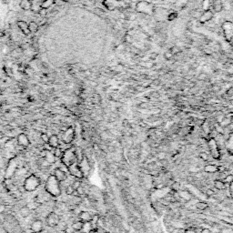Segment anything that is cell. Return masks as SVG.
<instances>
[{"instance_id":"cell-1","label":"cell","mask_w":233,"mask_h":233,"mask_svg":"<svg viewBox=\"0 0 233 233\" xmlns=\"http://www.w3.org/2000/svg\"><path fill=\"white\" fill-rule=\"evenodd\" d=\"M45 190L46 193L53 197H57L61 194V189H60V182L55 178L54 175H51L48 177L46 182Z\"/></svg>"},{"instance_id":"cell-2","label":"cell","mask_w":233,"mask_h":233,"mask_svg":"<svg viewBox=\"0 0 233 233\" xmlns=\"http://www.w3.org/2000/svg\"><path fill=\"white\" fill-rule=\"evenodd\" d=\"M61 161L67 168L76 162H78L77 159V155H76V149L69 148V149H66L63 152V155L61 157Z\"/></svg>"},{"instance_id":"cell-3","label":"cell","mask_w":233,"mask_h":233,"mask_svg":"<svg viewBox=\"0 0 233 233\" xmlns=\"http://www.w3.org/2000/svg\"><path fill=\"white\" fill-rule=\"evenodd\" d=\"M41 184V180L38 177H36V175L32 174L30 176H28L25 181H24V189L27 192H33L35 190H36V189L40 186Z\"/></svg>"},{"instance_id":"cell-4","label":"cell","mask_w":233,"mask_h":233,"mask_svg":"<svg viewBox=\"0 0 233 233\" xmlns=\"http://www.w3.org/2000/svg\"><path fill=\"white\" fill-rule=\"evenodd\" d=\"M207 146L210 151V155L213 159L219 160L221 159V148L217 142V140L214 138H210L207 140Z\"/></svg>"},{"instance_id":"cell-5","label":"cell","mask_w":233,"mask_h":233,"mask_svg":"<svg viewBox=\"0 0 233 233\" xmlns=\"http://www.w3.org/2000/svg\"><path fill=\"white\" fill-rule=\"evenodd\" d=\"M67 170H68V172H69L74 178H76V179L82 180V179L85 178L84 173H83V171H82V170H81V168H80L78 162H76V163L72 164L71 166L67 167Z\"/></svg>"},{"instance_id":"cell-6","label":"cell","mask_w":233,"mask_h":233,"mask_svg":"<svg viewBox=\"0 0 233 233\" xmlns=\"http://www.w3.org/2000/svg\"><path fill=\"white\" fill-rule=\"evenodd\" d=\"M59 221H60V220H59L58 215H57L56 212H54V211L49 212L48 215H47L46 218V225H47L48 227H51V228L57 227V226L59 224Z\"/></svg>"},{"instance_id":"cell-7","label":"cell","mask_w":233,"mask_h":233,"mask_svg":"<svg viewBox=\"0 0 233 233\" xmlns=\"http://www.w3.org/2000/svg\"><path fill=\"white\" fill-rule=\"evenodd\" d=\"M74 137H75V130L73 128H68L66 129L65 131V134L63 136V142L65 144H68V143H71L74 139Z\"/></svg>"},{"instance_id":"cell-8","label":"cell","mask_w":233,"mask_h":233,"mask_svg":"<svg viewBox=\"0 0 233 233\" xmlns=\"http://www.w3.org/2000/svg\"><path fill=\"white\" fill-rule=\"evenodd\" d=\"M55 178L61 183L63 181H65L67 179V171L64 170L62 168H57L55 170H54V174Z\"/></svg>"},{"instance_id":"cell-9","label":"cell","mask_w":233,"mask_h":233,"mask_svg":"<svg viewBox=\"0 0 233 233\" xmlns=\"http://www.w3.org/2000/svg\"><path fill=\"white\" fill-rule=\"evenodd\" d=\"M16 140H17L18 145L21 146V147H24V148L28 147L29 144H30L29 139H28V137H27L25 133H20V134L17 136Z\"/></svg>"},{"instance_id":"cell-10","label":"cell","mask_w":233,"mask_h":233,"mask_svg":"<svg viewBox=\"0 0 233 233\" xmlns=\"http://www.w3.org/2000/svg\"><path fill=\"white\" fill-rule=\"evenodd\" d=\"M220 165H215V164H207L203 167V171L208 174H215L219 172Z\"/></svg>"},{"instance_id":"cell-11","label":"cell","mask_w":233,"mask_h":233,"mask_svg":"<svg viewBox=\"0 0 233 233\" xmlns=\"http://www.w3.org/2000/svg\"><path fill=\"white\" fill-rule=\"evenodd\" d=\"M225 149L231 156H233V132L225 139Z\"/></svg>"},{"instance_id":"cell-12","label":"cell","mask_w":233,"mask_h":233,"mask_svg":"<svg viewBox=\"0 0 233 233\" xmlns=\"http://www.w3.org/2000/svg\"><path fill=\"white\" fill-rule=\"evenodd\" d=\"M30 229H31V231H32L33 232H41L42 230H43V222H42V221H40V220H35V221L32 222V224H31V226H30Z\"/></svg>"},{"instance_id":"cell-13","label":"cell","mask_w":233,"mask_h":233,"mask_svg":"<svg viewBox=\"0 0 233 233\" xmlns=\"http://www.w3.org/2000/svg\"><path fill=\"white\" fill-rule=\"evenodd\" d=\"M47 144H48L49 147L52 148V149L58 148L59 145H60V141H59L58 137H57V135H51V136H49V139H48Z\"/></svg>"},{"instance_id":"cell-14","label":"cell","mask_w":233,"mask_h":233,"mask_svg":"<svg viewBox=\"0 0 233 233\" xmlns=\"http://www.w3.org/2000/svg\"><path fill=\"white\" fill-rule=\"evenodd\" d=\"M17 26L19 27V29L22 31V33L26 36H28L30 34V30L28 27V24H26L25 21H18L17 22Z\"/></svg>"},{"instance_id":"cell-15","label":"cell","mask_w":233,"mask_h":233,"mask_svg":"<svg viewBox=\"0 0 233 233\" xmlns=\"http://www.w3.org/2000/svg\"><path fill=\"white\" fill-rule=\"evenodd\" d=\"M93 215L88 212V211H80L78 214V218L80 221H82L83 222H87V221H90L92 219Z\"/></svg>"},{"instance_id":"cell-16","label":"cell","mask_w":233,"mask_h":233,"mask_svg":"<svg viewBox=\"0 0 233 233\" xmlns=\"http://www.w3.org/2000/svg\"><path fill=\"white\" fill-rule=\"evenodd\" d=\"M228 184H226L222 180H214V187L217 190H224L226 188H228L229 186H227Z\"/></svg>"},{"instance_id":"cell-17","label":"cell","mask_w":233,"mask_h":233,"mask_svg":"<svg viewBox=\"0 0 233 233\" xmlns=\"http://www.w3.org/2000/svg\"><path fill=\"white\" fill-rule=\"evenodd\" d=\"M178 194L180 198V200H186V201H190L192 198V195L190 192H188L186 190H178Z\"/></svg>"},{"instance_id":"cell-18","label":"cell","mask_w":233,"mask_h":233,"mask_svg":"<svg viewBox=\"0 0 233 233\" xmlns=\"http://www.w3.org/2000/svg\"><path fill=\"white\" fill-rule=\"evenodd\" d=\"M195 209L200 211H205L209 209V204L207 202H204V201H199L195 204Z\"/></svg>"},{"instance_id":"cell-19","label":"cell","mask_w":233,"mask_h":233,"mask_svg":"<svg viewBox=\"0 0 233 233\" xmlns=\"http://www.w3.org/2000/svg\"><path fill=\"white\" fill-rule=\"evenodd\" d=\"M32 5L31 9L33 12H38L41 9V5H42V0H32Z\"/></svg>"},{"instance_id":"cell-20","label":"cell","mask_w":233,"mask_h":233,"mask_svg":"<svg viewBox=\"0 0 233 233\" xmlns=\"http://www.w3.org/2000/svg\"><path fill=\"white\" fill-rule=\"evenodd\" d=\"M31 5H32V2L30 0H21L20 1V7L23 10H29L31 9Z\"/></svg>"},{"instance_id":"cell-21","label":"cell","mask_w":233,"mask_h":233,"mask_svg":"<svg viewBox=\"0 0 233 233\" xmlns=\"http://www.w3.org/2000/svg\"><path fill=\"white\" fill-rule=\"evenodd\" d=\"M19 213H20V215L23 217V218H26V217H28L29 215H30V213H31V210L26 205V206H24V207H22L21 209H20V211H19Z\"/></svg>"},{"instance_id":"cell-22","label":"cell","mask_w":233,"mask_h":233,"mask_svg":"<svg viewBox=\"0 0 233 233\" xmlns=\"http://www.w3.org/2000/svg\"><path fill=\"white\" fill-rule=\"evenodd\" d=\"M43 159H44L48 164H52V163H54L55 160H56V157L54 156V154L48 152V150L46 151V156H45V158H43Z\"/></svg>"},{"instance_id":"cell-23","label":"cell","mask_w":233,"mask_h":233,"mask_svg":"<svg viewBox=\"0 0 233 233\" xmlns=\"http://www.w3.org/2000/svg\"><path fill=\"white\" fill-rule=\"evenodd\" d=\"M83 225H84V222L82 221H74L71 225V227L73 228L74 231H82V228H83Z\"/></svg>"},{"instance_id":"cell-24","label":"cell","mask_w":233,"mask_h":233,"mask_svg":"<svg viewBox=\"0 0 233 233\" xmlns=\"http://www.w3.org/2000/svg\"><path fill=\"white\" fill-rule=\"evenodd\" d=\"M93 230V227L91 225V222L90 221H87V222H84V225H83V228H82V232L83 233H89L91 231Z\"/></svg>"},{"instance_id":"cell-25","label":"cell","mask_w":233,"mask_h":233,"mask_svg":"<svg viewBox=\"0 0 233 233\" xmlns=\"http://www.w3.org/2000/svg\"><path fill=\"white\" fill-rule=\"evenodd\" d=\"M28 27H29L30 32H36V31L38 30V28H39V26H38L37 23L32 21V22H30V23L28 24Z\"/></svg>"},{"instance_id":"cell-26","label":"cell","mask_w":233,"mask_h":233,"mask_svg":"<svg viewBox=\"0 0 233 233\" xmlns=\"http://www.w3.org/2000/svg\"><path fill=\"white\" fill-rule=\"evenodd\" d=\"M55 3V0H45L42 2V5H41V8H49L51 7V5Z\"/></svg>"},{"instance_id":"cell-27","label":"cell","mask_w":233,"mask_h":233,"mask_svg":"<svg viewBox=\"0 0 233 233\" xmlns=\"http://www.w3.org/2000/svg\"><path fill=\"white\" fill-rule=\"evenodd\" d=\"M167 230H168V232L169 233H180V231H181V229L174 227L171 224L170 226H167Z\"/></svg>"},{"instance_id":"cell-28","label":"cell","mask_w":233,"mask_h":233,"mask_svg":"<svg viewBox=\"0 0 233 233\" xmlns=\"http://www.w3.org/2000/svg\"><path fill=\"white\" fill-rule=\"evenodd\" d=\"M22 54H23V49H22V48H15V49H14V50L12 51V53H11L12 57H15V58L21 57Z\"/></svg>"},{"instance_id":"cell-29","label":"cell","mask_w":233,"mask_h":233,"mask_svg":"<svg viewBox=\"0 0 233 233\" xmlns=\"http://www.w3.org/2000/svg\"><path fill=\"white\" fill-rule=\"evenodd\" d=\"M63 152H64V151L58 147V148L54 149L53 154H54V156H55L56 158H60V159H61V157H62V155H63Z\"/></svg>"},{"instance_id":"cell-30","label":"cell","mask_w":233,"mask_h":233,"mask_svg":"<svg viewBox=\"0 0 233 233\" xmlns=\"http://www.w3.org/2000/svg\"><path fill=\"white\" fill-rule=\"evenodd\" d=\"M223 181L226 183V184H228V185H230L231 182H233V174L231 173H230V174H228L226 177H225V179L223 180Z\"/></svg>"},{"instance_id":"cell-31","label":"cell","mask_w":233,"mask_h":233,"mask_svg":"<svg viewBox=\"0 0 233 233\" xmlns=\"http://www.w3.org/2000/svg\"><path fill=\"white\" fill-rule=\"evenodd\" d=\"M199 157H200V159H202L203 161H208L209 160V154L207 153V152H200V154H199Z\"/></svg>"},{"instance_id":"cell-32","label":"cell","mask_w":233,"mask_h":233,"mask_svg":"<svg viewBox=\"0 0 233 233\" xmlns=\"http://www.w3.org/2000/svg\"><path fill=\"white\" fill-rule=\"evenodd\" d=\"M74 191H75V190H74V188L72 187V185H68V186L66 188V194H67V195H72V194L74 193Z\"/></svg>"},{"instance_id":"cell-33","label":"cell","mask_w":233,"mask_h":233,"mask_svg":"<svg viewBox=\"0 0 233 233\" xmlns=\"http://www.w3.org/2000/svg\"><path fill=\"white\" fill-rule=\"evenodd\" d=\"M71 185H72V187L74 188V190H77L81 186V182H80L79 180H76L75 181H73V183H72Z\"/></svg>"},{"instance_id":"cell-34","label":"cell","mask_w":233,"mask_h":233,"mask_svg":"<svg viewBox=\"0 0 233 233\" xmlns=\"http://www.w3.org/2000/svg\"><path fill=\"white\" fill-rule=\"evenodd\" d=\"M38 203L36 202V201H33V202H30V203H28L26 206L30 209V210H35V209H36L37 207H38Z\"/></svg>"},{"instance_id":"cell-35","label":"cell","mask_w":233,"mask_h":233,"mask_svg":"<svg viewBox=\"0 0 233 233\" xmlns=\"http://www.w3.org/2000/svg\"><path fill=\"white\" fill-rule=\"evenodd\" d=\"M40 138H41V139L44 141V143H46V144H47L48 139H49V136H48L46 133H42V134L40 135Z\"/></svg>"},{"instance_id":"cell-36","label":"cell","mask_w":233,"mask_h":233,"mask_svg":"<svg viewBox=\"0 0 233 233\" xmlns=\"http://www.w3.org/2000/svg\"><path fill=\"white\" fill-rule=\"evenodd\" d=\"M206 195H207L208 198H212V197H214V195H215V191H214L212 189H208V190H206Z\"/></svg>"},{"instance_id":"cell-37","label":"cell","mask_w":233,"mask_h":233,"mask_svg":"<svg viewBox=\"0 0 233 233\" xmlns=\"http://www.w3.org/2000/svg\"><path fill=\"white\" fill-rule=\"evenodd\" d=\"M157 159H158L159 160H163V159H166V154H165L164 152H162V151H159V152H158V154H157Z\"/></svg>"},{"instance_id":"cell-38","label":"cell","mask_w":233,"mask_h":233,"mask_svg":"<svg viewBox=\"0 0 233 233\" xmlns=\"http://www.w3.org/2000/svg\"><path fill=\"white\" fill-rule=\"evenodd\" d=\"M228 190H229V193H230V198L233 200V182H231V183L229 185Z\"/></svg>"},{"instance_id":"cell-39","label":"cell","mask_w":233,"mask_h":233,"mask_svg":"<svg viewBox=\"0 0 233 233\" xmlns=\"http://www.w3.org/2000/svg\"><path fill=\"white\" fill-rule=\"evenodd\" d=\"M184 233H197V231L195 228L193 227H190V228H187L184 230Z\"/></svg>"},{"instance_id":"cell-40","label":"cell","mask_w":233,"mask_h":233,"mask_svg":"<svg viewBox=\"0 0 233 233\" xmlns=\"http://www.w3.org/2000/svg\"><path fill=\"white\" fill-rule=\"evenodd\" d=\"M38 14H39L41 16H46V14H47V9H46V8H41V9L38 11Z\"/></svg>"},{"instance_id":"cell-41","label":"cell","mask_w":233,"mask_h":233,"mask_svg":"<svg viewBox=\"0 0 233 233\" xmlns=\"http://www.w3.org/2000/svg\"><path fill=\"white\" fill-rule=\"evenodd\" d=\"M77 192L79 194V196H82V195H84L85 194V190H84V187L81 185L77 190Z\"/></svg>"},{"instance_id":"cell-42","label":"cell","mask_w":233,"mask_h":233,"mask_svg":"<svg viewBox=\"0 0 233 233\" xmlns=\"http://www.w3.org/2000/svg\"><path fill=\"white\" fill-rule=\"evenodd\" d=\"M26 73L28 76L32 77V76L34 75V70H33L31 67H26Z\"/></svg>"},{"instance_id":"cell-43","label":"cell","mask_w":233,"mask_h":233,"mask_svg":"<svg viewBox=\"0 0 233 233\" xmlns=\"http://www.w3.org/2000/svg\"><path fill=\"white\" fill-rule=\"evenodd\" d=\"M226 95H228L229 97H231V96H233V87H230V88L227 90Z\"/></svg>"},{"instance_id":"cell-44","label":"cell","mask_w":233,"mask_h":233,"mask_svg":"<svg viewBox=\"0 0 233 233\" xmlns=\"http://www.w3.org/2000/svg\"><path fill=\"white\" fill-rule=\"evenodd\" d=\"M200 233H212V232H211V231L210 229H208V228H204V229H202V230L200 231Z\"/></svg>"},{"instance_id":"cell-45","label":"cell","mask_w":233,"mask_h":233,"mask_svg":"<svg viewBox=\"0 0 233 233\" xmlns=\"http://www.w3.org/2000/svg\"><path fill=\"white\" fill-rule=\"evenodd\" d=\"M73 231H74V230H73L72 227H68L65 230V233H72Z\"/></svg>"},{"instance_id":"cell-46","label":"cell","mask_w":233,"mask_h":233,"mask_svg":"<svg viewBox=\"0 0 233 233\" xmlns=\"http://www.w3.org/2000/svg\"><path fill=\"white\" fill-rule=\"evenodd\" d=\"M89 233H99V232L98 231V230H97V229H95V230H92V231H91Z\"/></svg>"},{"instance_id":"cell-47","label":"cell","mask_w":233,"mask_h":233,"mask_svg":"<svg viewBox=\"0 0 233 233\" xmlns=\"http://www.w3.org/2000/svg\"><path fill=\"white\" fill-rule=\"evenodd\" d=\"M72 233H83L81 231H74Z\"/></svg>"},{"instance_id":"cell-48","label":"cell","mask_w":233,"mask_h":233,"mask_svg":"<svg viewBox=\"0 0 233 233\" xmlns=\"http://www.w3.org/2000/svg\"><path fill=\"white\" fill-rule=\"evenodd\" d=\"M1 94H2V89L0 88V95H1Z\"/></svg>"},{"instance_id":"cell-49","label":"cell","mask_w":233,"mask_h":233,"mask_svg":"<svg viewBox=\"0 0 233 233\" xmlns=\"http://www.w3.org/2000/svg\"><path fill=\"white\" fill-rule=\"evenodd\" d=\"M104 233H110V232H108V231H105Z\"/></svg>"},{"instance_id":"cell-50","label":"cell","mask_w":233,"mask_h":233,"mask_svg":"<svg viewBox=\"0 0 233 233\" xmlns=\"http://www.w3.org/2000/svg\"><path fill=\"white\" fill-rule=\"evenodd\" d=\"M0 106H1V102H0Z\"/></svg>"},{"instance_id":"cell-51","label":"cell","mask_w":233,"mask_h":233,"mask_svg":"<svg viewBox=\"0 0 233 233\" xmlns=\"http://www.w3.org/2000/svg\"><path fill=\"white\" fill-rule=\"evenodd\" d=\"M42 1H45V0H42Z\"/></svg>"},{"instance_id":"cell-52","label":"cell","mask_w":233,"mask_h":233,"mask_svg":"<svg viewBox=\"0 0 233 233\" xmlns=\"http://www.w3.org/2000/svg\"><path fill=\"white\" fill-rule=\"evenodd\" d=\"M232 166H233V162H232Z\"/></svg>"}]
</instances>
